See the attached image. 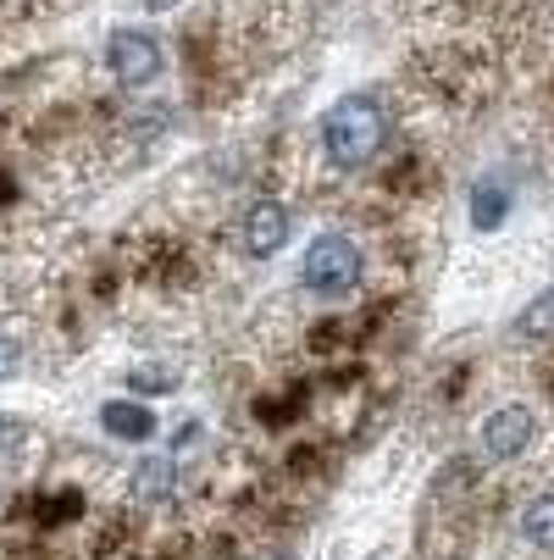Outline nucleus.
Wrapping results in <instances>:
<instances>
[{
    "label": "nucleus",
    "mask_w": 554,
    "mask_h": 560,
    "mask_svg": "<svg viewBox=\"0 0 554 560\" xmlns=\"http://www.w3.org/2000/svg\"><path fill=\"white\" fill-rule=\"evenodd\" d=\"M388 139V117L372 95H344L328 117H322V144L333 155V167H366Z\"/></svg>",
    "instance_id": "1"
},
{
    "label": "nucleus",
    "mask_w": 554,
    "mask_h": 560,
    "mask_svg": "<svg viewBox=\"0 0 554 560\" xmlns=\"http://www.w3.org/2000/svg\"><path fill=\"white\" fill-rule=\"evenodd\" d=\"M101 428H106L111 439L139 444V439L155 433V417H150L144 406H133V399H106V406H101Z\"/></svg>",
    "instance_id": "6"
},
{
    "label": "nucleus",
    "mask_w": 554,
    "mask_h": 560,
    "mask_svg": "<svg viewBox=\"0 0 554 560\" xmlns=\"http://www.w3.org/2000/svg\"><path fill=\"white\" fill-rule=\"evenodd\" d=\"M17 450H23V422H12V417H0V471H12Z\"/></svg>",
    "instance_id": "11"
},
{
    "label": "nucleus",
    "mask_w": 554,
    "mask_h": 560,
    "mask_svg": "<svg viewBox=\"0 0 554 560\" xmlns=\"http://www.w3.org/2000/svg\"><path fill=\"white\" fill-rule=\"evenodd\" d=\"M471 206H478V228H499V222H505V189L494 195V184H483Z\"/></svg>",
    "instance_id": "10"
},
{
    "label": "nucleus",
    "mask_w": 554,
    "mask_h": 560,
    "mask_svg": "<svg viewBox=\"0 0 554 560\" xmlns=\"http://www.w3.org/2000/svg\"><path fill=\"white\" fill-rule=\"evenodd\" d=\"M133 494H139L144 505L167 500V494H173V460H167V455H150V460H139V466H133Z\"/></svg>",
    "instance_id": "7"
},
{
    "label": "nucleus",
    "mask_w": 554,
    "mask_h": 560,
    "mask_svg": "<svg viewBox=\"0 0 554 560\" xmlns=\"http://www.w3.org/2000/svg\"><path fill=\"white\" fill-rule=\"evenodd\" d=\"M521 533H527V544L554 549V494H543V500H532L521 511Z\"/></svg>",
    "instance_id": "8"
},
{
    "label": "nucleus",
    "mask_w": 554,
    "mask_h": 560,
    "mask_svg": "<svg viewBox=\"0 0 554 560\" xmlns=\"http://www.w3.org/2000/svg\"><path fill=\"white\" fill-rule=\"evenodd\" d=\"M516 328H521L527 339H549V334H554V289H543V294L521 311V323H516Z\"/></svg>",
    "instance_id": "9"
},
{
    "label": "nucleus",
    "mask_w": 554,
    "mask_h": 560,
    "mask_svg": "<svg viewBox=\"0 0 554 560\" xmlns=\"http://www.w3.org/2000/svg\"><path fill=\"white\" fill-rule=\"evenodd\" d=\"M527 444H532V411H527V406H499V411L483 422V450H488L494 460H516Z\"/></svg>",
    "instance_id": "4"
},
{
    "label": "nucleus",
    "mask_w": 554,
    "mask_h": 560,
    "mask_svg": "<svg viewBox=\"0 0 554 560\" xmlns=\"http://www.w3.org/2000/svg\"><path fill=\"white\" fill-rule=\"evenodd\" d=\"M17 366H23V350H17L12 339H0V377H12Z\"/></svg>",
    "instance_id": "12"
},
{
    "label": "nucleus",
    "mask_w": 554,
    "mask_h": 560,
    "mask_svg": "<svg viewBox=\"0 0 554 560\" xmlns=\"http://www.w3.org/2000/svg\"><path fill=\"white\" fill-rule=\"evenodd\" d=\"M299 278L310 294H350L361 283V250L350 245L344 233H322V238H310V250L299 261Z\"/></svg>",
    "instance_id": "2"
},
{
    "label": "nucleus",
    "mask_w": 554,
    "mask_h": 560,
    "mask_svg": "<svg viewBox=\"0 0 554 560\" xmlns=\"http://www.w3.org/2000/svg\"><path fill=\"white\" fill-rule=\"evenodd\" d=\"M283 238H288V211H283L278 200L250 206V217H245V250H250L256 261H267V256L283 250Z\"/></svg>",
    "instance_id": "5"
},
{
    "label": "nucleus",
    "mask_w": 554,
    "mask_h": 560,
    "mask_svg": "<svg viewBox=\"0 0 554 560\" xmlns=\"http://www.w3.org/2000/svg\"><path fill=\"white\" fill-rule=\"evenodd\" d=\"M106 67H111L117 84L139 90V84H150V78L162 72V39L144 34V28H117L111 45H106Z\"/></svg>",
    "instance_id": "3"
}]
</instances>
